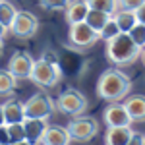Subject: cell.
Returning a JSON list of instances; mask_svg holds the SVG:
<instances>
[{
    "instance_id": "11",
    "label": "cell",
    "mask_w": 145,
    "mask_h": 145,
    "mask_svg": "<svg viewBox=\"0 0 145 145\" xmlns=\"http://www.w3.org/2000/svg\"><path fill=\"white\" fill-rule=\"evenodd\" d=\"M46 128V118H25L23 120V130H25V139L33 145H39L43 141Z\"/></svg>"
},
{
    "instance_id": "4",
    "label": "cell",
    "mask_w": 145,
    "mask_h": 145,
    "mask_svg": "<svg viewBox=\"0 0 145 145\" xmlns=\"http://www.w3.org/2000/svg\"><path fill=\"white\" fill-rule=\"evenodd\" d=\"M56 108L66 116H79L87 108V99L78 89H66L56 101Z\"/></svg>"
},
{
    "instance_id": "15",
    "label": "cell",
    "mask_w": 145,
    "mask_h": 145,
    "mask_svg": "<svg viewBox=\"0 0 145 145\" xmlns=\"http://www.w3.org/2000/svg\"><path fill=\"white\" fill-rule=\"evenodd\" d=\"M132 128L130 126H114L106 130V145H128L132 139Z\"/></svg>"
},
{
    "instance_id": "25",
    "label": "cell",
    "mask_w": 145,
    "mask_h": 145,
    "mask_svg": "<svg viewBox=\"0 0 145 145\" xmlns=\"http://www.w3.org/2000/svg\"><path fill=\"white\" fill-rule=\"evenodd\" d=\"M72 0H39V4L45 10H66V6Z\"/></svg>"
},
{
    "instance_id": "19",
    "label": "cell",
    "mask_w": 145,
    "mask_h": 145,
    "mask_svg": "<svg viewBox=\"0 0 145 145\" xmlns=\"http://www.w3.org/2000/svg\"><path fill=\"white\" fill-rule=\"evenodd\" d=\"M16 14H18V10H16V6L12 4L10 0H0V22L4 23L8 29H10Z\"/></svg>"
},
{
    "instance_id": "20",
    "label": "cell",
    "mask_w": 145,
    "mask_h": 145,
    "mask_svg": "<svg viewBox=\"0 0 145 145\" xmlns=\"http://www.w3.org/2000/svg\"><path fill=\"white\" fill-rule=\"evenodd\" d=\"M16 81L18 79L14 78L8 70H0V97L14 93L16 91Z\"/></svg>"
},
{
    "instance_id": "30",
    "label": "cell",
    "mask_w": 145,
    "mask_h": 145,
    "mask_svg": "<svg viewBox=\"0 0 145 145\" xmlns=\"http://www.w3.org/2000/svg\"><path fill=\"white\" fill-rule=\"evenodd\" d=\"M135 18H137V23H145V4H141L135 10Z\"/></svg>"
},
{
    "instance_id": "8",
    "label": "cell",
    "mask_w": 145,
    "mask_h": 145,
    "mask_svg": "<svg viewBox=\"0 0 145 145\" xmlns=\"http://www.w3.org/2000/svg\"><path fill=\"white\" fill-rule=\"evenodd\" d=\"M99 132V124L95 118L83 116V118H74L68 124V134L76 141H91Z\"/></svg>"
},
{
    "instance_id": "28",
    "label": "cell",
    "mask_w": 145,
    "mask_h": 145,
    "mask_svg": "<svg viewBox=\"0 0 145 145\" xmlns=\"http://www.w3.org/2000/svg\"><path fill=\"white\" fill-rule=\"evenodd\" d=\"M0 143L12 145L10 143V134H8V126H6V124H2V126H0Z\"/></svg>"
},
{
    "instance_id": "36",
    "label": "cell",
    "mask_w": 145,
    "mask_h": 145,
    "mask_svg": "<svg viewBox=\"0 0 145 145\" xmlns=\"http://www.w3.org/2000/svg\"><path fill=\"white\" fill-rule=\"evenodd\" d=\"M0 145H6V143H0Z\"/></svg>"
},
{
    "instance_id": "26",
    "label": "cell",
    "mask_w": 145,
    "mask_h": 145,
    "mask_svg": "<svg viewBox=\"0 0 145 145\" xmlns=\"http://www.w3.org/2000/svg\"><path fill=\"white\" fill-rule=\"evenodd\" d=\"M141 4H145V0H116L118 10H132V12H135Z\"/></svg>"
},
{
    "instance_id": "24",
    "label": "cell",
    "mask_w": 145,
    "mask_h": 145,
    "mask_svg": "<svg viewBox=\"0 0 145 145\" xmlns=\"http://www.w3.org/2000/svg\"><path fill=\"white\" fill-rule=\"evenodd\" d=\"M130 37L139 48H145V23H135L130 29Z\"/></svg>"
},
{
    "instance_id": "3",
    "label": "cell",
    "mask_w": 145,
    "mask_h": 145,
    "mask_svg": "<svg viewBox=\"0 0 145 145\" xmlns=\"http://www.w3.org/2000/svg\"><path fill=\"white\" fill-rule=\"evenodd\" d=\"M29 79L35 85H39V87H54L56 83L62 79V68L52 66V64L45 62L43 58L33 60V70H31Z\"/></svg>"
},
{
    "instance_id": "6",
    "label": "cell",
    "mask_w": 145,
    "mask_h": 145,
    "mask_svg": "<svg viewBox=\"0 0 145 145\" xmlns=\"http://www.w3.org/2000/svg\"><path fill=\"white\" fill-rule=\"evenodd\" d=\"M25 118H48L56 110V103L46 93H37L23 103Z\"/></svg>"
},
{
    "instance_id": "22",
    "label": "cell",
    "mask_w": 145,
    "mask_h": 145,
    "mask_svg": "<svg viewBox=\"0 0 145 145\" xmlns=\"http://www.w3.org/2000/svg\"><path fill=\"white\" fill-rule=\"evenodd\" d=\"M118 33H122V31H120V27L116 25V22L110 18V20H108V23H106V25H105V27L99 31V41H106V43H108V41H110V39H114Z\"/></svg>"
},
{
    "instance_id": "35",
    "label": "cell",
    "mask_w": 145,
    "mask_h": 145,
    "mask_svg": "<svg viewBox=\"0 0 145 145\" xmlns=\"http://www.w3.org/2000/svg\"><path fill=\"white\" fill-rule=\"evenodd\" d=\"M0 52H2V39H0Z\"/></svg>"
},
{
    "instance_id": "32",
    "label": "cell",
    "mask_w": 145,
    "mask_h": 145,
    "mask_svg": "<svg viewBox=\"0 0 145 145\" xmlns=\"http://www.w3.org/2000/svg\"><path fill=\"white\" fill-rule=\"evenodd\" d=\"M2 124H6V122H4V110H2V105H0V126H2Z\"/></svg>"
},
{
    "instance_id": "5",
    "label": "cell",
    "mask_w": 145,
    "mask_h": 145,
    "mask_svg": "<svg viewBox=\"0 0 145 145\" xmlns=\"http://www.w3.org/2000/svg\"><path fill=\"white\" fill-rule=\"evenodd\" d=\"M99 41V33L85 22L70 25V46L76 50H87Z\"/></svg>"
},
{
    "instance_id": "2",
    "label": "cell",
    "mask_w": 145,
    "mask_h": 145,
    "mask_svg": "<svg viewBox=\"0 0 145 145\" xmlns=\"http://www.w3.org/2000/svg\"><path fill=\"white\" fill-rule=\"evenodd\" d=\"M141 48L132 41L130 33H118L106 43V58L114 66H130L139 58Z\"/></svg>"
},
{
    "instance_id": "34",
    "label": "cell",
    "mask_w": 145,
    "mask_h": 145,
    "mask_svg": "<svg viewBox=\"0 0 145 145\" xmlns=\"http://www.w3.org/2000/svg\"><path fill=\"white\" fill-rule=\"evenodd\" d=\"M14 145H33V143H29V141L25 139V141H20V143H14Z\"/></svg>"
},
{
    "instance_id": "12",
    "label": "cell",
    "mask_w": 145,
    "mask_h": 145,
    "mask_svg": "<svg viewBox=\"0 0 145 145\" xmlns=\"http://www.w3.org/2000/svg\"><path fill=\"white\" fill-rule=\"evenodd\" d=\"M89 10L91 8H89V4H87V0H72L66 6V22L70 25L85 22Z\"/></svg>"
},
{
    "instance_id": "23",
    "label": "cell",
    "mask_w": 145,
    "mask_h": 145,
    "mask_svg": "<svg viewBox=\"0 0 145 145\" xmlns=\"http://www.w3.org/2000/svg\"><path fill=\"white\" fill-rule=\"evenodd\" d=\"M8 126V134H10V143H20L25 141V130H23V122L18 124H6Z\"/></svg>"
},
{
    "instance_id": "29",
    "label": "cell",
    "mask_w": 145,
    "mask_h": 145,
    "mask_svg": "<svg viewBox=\"0 0 145 145\" xmlns=\"http://www.w3.org/2000/svg\"><path fill=\"white\" fill-rule=\"evenodd\" d=\"M128 145H145V135L134 132V135H132V139L128 141Z\"/></svg>"
},
{
    "instance_id": "17",
    "label": "cell",
    "mask_w": 145,
    "mask_h": 145,
    "mask_svg": "<svg viewBox=\"0 0 145 145\" xmlns=\"http://www.w3.org/2000/svg\"><path fill=\"white\" fill-rule=\"evenodd\" d=\"M112 20L116 22V25L120 27L122 33H130V29L137 23L135 12H132V10H116L112 14Z\"/></svg>"
},
{
    "instance_id": "1",
    "label": "cell",
    "mask_w": 145,
    "mask_h": 145,
    "mask_svg": "<svg viewBox=\"0 0 145 145\" xmlns=\"http://www.w3.org/2000/svg\"><path fill=\"white\" fill-rule=\"evenodd\" d=\"M132 89V79L120 70H106L103 72L97 83V93L101 99L108 103H118L126 99Z\"/></svg>"
},
{
    "instance_id": "18",
    "label": "cell",
    "mask_w": 145,
    "mask_h": 145,
    "mask_svg": "<svg viewBox=\"0 0 145 145\" xmlns=\"http://www.w3.org/2000/svg\"><path fill=\"white\" fill-rule=\"evenodd\" d=\"M112 16L110 14H106V12H101V10H89V14H87V18H85V23L87 25H91L97 33H99L101 29L108 23V20H110Z\"/></svg>"
},
{
    "instance_id": "21",
    "label": "cell",
    "mask_w": 145,
    "mask_h": 145,
    "mask_svg": "<svg viewBox=\"0 0 145 145\" xmlns=\"http://www.w3.org/2000/svg\"><path fill=\"white\" fill-rule=\"evenodd\" d=\"M87 4H89L91 10H101V12H106V14H114V12L118 10V6H116V0H87Z\"/></svg>"
},
{
    "instance_id": "33",
    "label": "cell",
    "mask_w": 145,
    "mask_h": 145,
    "mask_svg": "<svg viewBox=\"0 0 145 145\" xmlns=\"http://www.w3.org/2000/svg\"><path fill=\"white\" fill-rule=\"evenodd\" d=\"M139 58L143 60V64H145V48H141V52H139Z\"/></svg>"
},
{
    "instance_id": "10",
    "label": "cell",
    "mask_w": 145,
    "mask_h": 145,
    "mask_svg": "<svg viewBox=\"0 0 145 145\" xmlns=\"http://www.w3.org/2000/svg\"><path fill=\"white\" fill-rule=\"evenodd\" d=\"M103 118H105V122H106L108 128H114V126H130V124L134 122L122 103H112L110 106H106Z\"/></svg>"
},
{
    "instance_id": "14",
    "label": "cell",
    "mask_w": 145,
    "mask_h": 145,
    "mask_svg": "<svg viewBox=\"0 0 145 145\" xmlns=\"http://www.w3.org/2000/svg\"><path fill=\"white\" fill-rule=\"evenodd\" d=\"M2 110H4V122L6 124H18L25 120V110H23V105L20 101H6L2 105Z\"/></svg>"
},
{
    "instance_id": "7",
    "label": "cell",
    "mask_w": 145,
    "mask_h": 145,
    "mask_svg": "<svg viewBox=\"0 0 145 145\" xmlns=\"http://www.w3.org/2000/svg\"><path fill=\"white\" fill-rule=\"evenodd\" d=\"M39 29V20L31 12H20L16 14L14 22L10 25V33L18 39H31Z\"/></svg>"
},
{
    "instance_id": "13",
    "label": "cell",
    "mask_w": 145,
    "mask_h": 145,
    "mask_svg": "<svg viewBox=\"0 0 145 145\" xmlns=\"http://www.w3.org/2000/svg\"><path fill=\"white\" fill-rule=\"evenodd\" d=\"M72 141V137L68 134V128L60 126H48L45 135H43V145H68Z\"/></svg>"
},
{
    "instance_id": "9",
    "label": "cell",
    "mask_w": 145,
    "mask_h": 145,
    "mask_svg": "<svg viewBox=\"0 0 145 145\" xmlns=\"http://www.w3.org/2000/svg\"><path fill=\"white\" fill-rule=\"evenodd\" d=\"M31 70H33V58L29 52H14L8 62V72L16 79H29L31 76Z\"/></svg>"
},
{
    "instance_id": "16",
    "label": "cell",
    "mask_w": 145,
    "mask_h": 145,
    "mask_svg": "<svg viewBox=\"0 0 145 145\" xmlns=\"http://www.w3.org/2000/svg\"><path fill=\"white\" fill-rule=\"evenodd\" d=\"M124 106H126V110H128L132 120H137V122L145 120V95H132V97H128L126 103H124Z\"/></svg>"
},
{
    "instance_id": "31",
    "label": "cell",
    "mask_w": 145,
    "mask_h": 145,
    "mask_svg": "<svg viewBox=\"0 0 145 145\" xmlns=\"http://www.w3.org/2000/svg\"><path fill=\"white\" fill-rule=\"evenodd\" d=\"M8 33H10V29H8V27H6L4 23L0 22V39H4V37H6Z\"/></svg>"
},
{
    "instance_id": "27",
    "label": "cell",
    "mask_w": 145,
    "mask_h": 145,
    "mask_svg": "<svg viewBox=\"0 0 145 145\" xmlns=\"http://www.w3.org/2000/svg\"><path fill=\"white\" fill-rule=\"evenodd\" d=\"M43 60L48 62V64H52V66H60V58H58V54L54 50H45L43 52Z\"/></svg>"
}]
</instances>
